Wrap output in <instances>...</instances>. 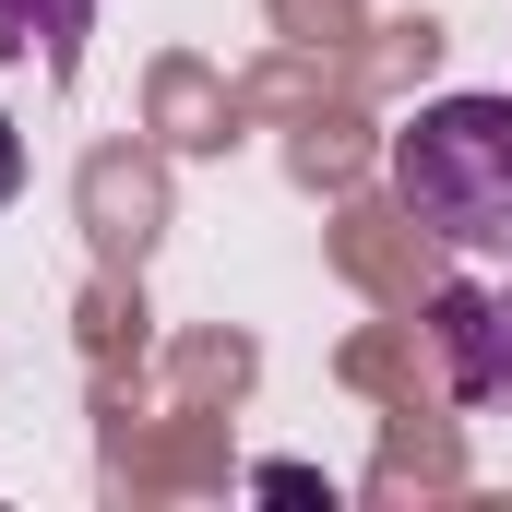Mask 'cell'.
Instances as JSON below:
<instances>
[{"label":"cell","instance_id":"obj_3","mask_svg":"<svg viewBox=\"0 0 512 512\" xmlns=\"http://www.w3.org/2000/svg\"><path fill=\"white\" fill-rule=\"evenodd\" d=\"M84 36H96V0H0V60H36L48 84L84 72Z\"/></svg>","mask_w":512,"mask_h":512},{"label":"cell","instance_id":"obj_2","mask_svg":"<svg viewBox=\"0 0 512 512\" xmlns=\"http://www.w3.org/2000/svg\"><path fill=\"white\" fill-rule=\"evenodd\" d=\"M429 322H441V382L501 417V405H512V262L489 274V286H441Z\"/></svg>","mask_w":512,"mask_h":512},{"label":"cell","instance_id":"obj_4","mask_svg":"<svg viewBox=\"0 0 512 512\" xmlns=\"http://www.w3.org/2000/svg\"><path fill=\"white\" fill-rule=\"evenodd\" d=\"M12 191H24V131L0 120V203H12Z\"/></svg>","mask_w":512,"mask_h":512},{"label":"cell","instance_id":"obj_1","mask_svg":"<svg viewBox=\"0 0 512 512\" xmlns=\"http://www.w3.org/2000/svg\"><path fill=\"white\" fill-rule=\"evenodd\" d=\"M393 203L465 262H512V96H429L393 131Z\"/></svg>","mask_w":512,"mask_h":512}]
</instances>
